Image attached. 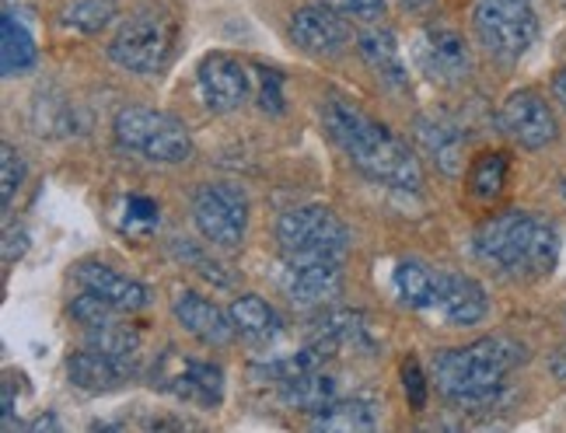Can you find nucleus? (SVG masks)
<instances>
[{"label": "nucleus", "instance_id": "25", "mask_svg": "<svg viewBox=\"0 0 566 433\" xmlns=\"http://www.w3.org/2000/svg\"><path fill=\"white\" fill-rule=\"evenodd\" d=\"M32 63H35V39L14 18V11H8L4 21H0V67H4V77L25 74Z\"/></svg>", "mask_w": 566, "mask_h": 433}, {"label": "nucleus", "instance_id": "31", "mask_svg": "<svg viewBox=\"0 0 566 433\" xmlns=\"http://www.w3.org/2000/svg\"><path fill=\"white\" fill-rule=\"evenodd\" d=\"M322 4H329L333 11H339L346 21H357V25H381V18L388 11L385 0H322Z\"/></svg>", "mask_w": 566, "mask_h": 433}, {"label": "nucleus", "instance_id": "9", "mask_svg": "<svg viewBox=\"0 0 566 433\" xmlns=\"http://www.w3.org/2000/svg\"><path fill=\"white\" fill-rule=\"evenodd\" d=\"M196 84L210 113H234L252 95V74L231 53H207L196 67Z\"/></svg>", "mask_w": 566, "mask_h": 433}, {"label": "nucleus", "instance_id": "29", "mask_svg": "<svg viewBox=\"0 0 566 433\" xmlns=\"http://www.w3.org/2000/svg\"><path fill=\"white\" fill-rule=\"evenodd\" d=\"M71 315H74L81 325H88V329H105V325H113L116 315H123V311L108 305L105 297H98V294H92V291H84L81 297L71 300Z\"/></svg>", "mask_w": 566, "mask_h": 433}, {"label": "nucleus", "instance_id": "39", "mask_svg": "<svg viewBox=\"0 0 566 433\" xmlns=\"http://www.w3.org/2000/svg\"><path fill=\"white\" fill-rule=\"evenodd\" d=\"M399 4H406V8H420V4H427V0H399Z\"/></svg>", "mask_w": 566, "mask_h": 433}, {"label": "nucleus", "instance_id": "1", "mask_svg": "<svg viewBox=\"0 0 566 433\" xmlns=\"http://www.w3.org/2000/svg\"><path fill=\"white\" fill-rule=\"evenodd\" d=\"M322 123L329 129V137L343 147V155L350 158V165L364 171L371 182L402 192H417L423 186L420 161L409 150V144L391 134L385 123L367 116L364 108L350 105L346 98H325Z\"/></svg>", "mask_w": 566, "mask_h": 433}, {"label": "nucleus", "instance_id": "3", "mask_svg": "<svg viewBox=\"0 0 566 433\" xmlns=\"http://www.w3.org/2000/svg\"><path fill=\"white\" fill-rule=\"evenodd\" d=\"M472 252L507 276H546L559 258V231L538 213L504 210L475 231Z\"/></svg>", "mask_w": 566, "mask_h": 433}, {"label": "nucleus", "instance_id": "24", "mask_svg": "<svg viewBox=\"0 0 566 433\" xmlns=\"http://www.w3.org/2000/svg\"><path fill=\"white\" fill-rule=\"evenodd\" d=\"M417 137L420 144L433 155V161H438V168L444 171V176H462L465 168V158H462V137L459 129H451L438 119H420L417 123Z\"/></svg>", "mask_w": 566, "mask_h": 433}, {"label": "nucleus", "instance_id": "28", "mask_svg": "<svg viewBox=\"0 0 566 433\" xmlns=\"http://www.w3.org/2000/svg\"><path fill=\"white\" fill-rule=\"evenodd\" d=\"M113 18H116V0H71V4L60 11L63 25L81 35H92V32L105 29Z\"/></svg>", "mask_w": 566, "mask_h": 433}, {"label": "nucleus", "instance_id": "32", "mask_svg": "<svg viewBox=\"0 0 566 433\" xmlns=\"http://www.w3.org/2000/svg\"><path fill=\"white\" fill-rule=\"evenodd\" d=\"M21 182H25V161H21V155L11 144H4L0 147V186H4L0 189V197H4V207H11Z\"/></svg>", "mask_w": 566, "mask_h": 433}, {"label": "nucleus", "instance_id": "6", "mask_svg": "<svg viewBox=\"0 0 566 433\" xmlns=\"http://www.w3.org/2000/svg\"><path fill=\"white\" fill-rule=\"evenodd\" d=\"M276 242L283 263L297 258H343L350 249V231L329 207H294L276 221Z\"/></svg>", "mask_w": 566, "mask_h": 433}, {"label": "nucleus", "instance_id": "17", "mask_svg": "<svg viewBox=\"0 0 566 433\" xmlns=\"http://www.w3.org/2000/svg\"><path fill=\"white\" fill-rule=\"evenodd\" d=\"M438 311L454 329H465V325H479L490 315V297L486 287L479 279L465 273H448L441 270V294H438Z\"/></svg>", "mask_w": 566, "mask_h": 433}, {"label": "nucleus", "instance_id": "40", "mask_svg": "<svg viewBox=\"0 0 566 433\" xmlns=\"http://www.w3.org/2000/svg\"><path fill=\"white\" fill-rule=\"evenodd\" d=\"M559 197H563V200H566V179H563V182H559Z\"/></svg>", "mask_w": 566, "mask_h": 433}, {"label": "nucleus", "instance_id": "16", "mask_svg": "<svg viewBox=\"0 0 566 433\" xmlns=\"http://www.w3.org/2000/svg\"><path fill=\"white\" fill-rule=\"evenodd\" d=\"M77 276V284L84 291H92L98 297H105L108 305L119 308L123 315H134V311H144L150 305V291L140 284V279L134 276H126L113 266H105V263H81L74 270Z\"/></svg>", "mask_w": 566, "mask_h": 433}, {"label": "nucleus", "instance_id": "18", "mask_svg": "<svg viewBox=\"0 0 566 433\" xmlns=\"http://www.w3.org/2000/svg\"><path fill=\"white\" fill-rule=\"evenodd\" d=\"M357 50H360L367 67L378 74V81L391 84V88H402V84L409 81L406 63H402V50H399V39L391 35L385 25H364L357 32Z\"/></svg>", "mask_w": 566, "mask_h": 433}, {"label": "nucleus", "instance_id": "34", "mask_svg": "<svg viewBox=\"0 0 566 433\" xmlns=\"http://www.w3.org/2000/svg\"><path fill=\"white\" fill-rule=\"evenodd\" d=\"M402 388H406V399L412 409H423L427 405V378H423V367L420 360H406L402 363Z\"/></svg>", "mask_w": 566, "mask_h": 433}, {"label": "nucleus", "instance_id": "11", "mask_svg": "<svg viewBox=\"0 0 566 433\" xmlns=\"http://www.w3.org/2000/svg\"><path fill=\"white\" fill-rule=\"evenodd\" d=\"M417 67L433 81V84H462L472 74V53L469 42L454 29H427L417 39Z\"/></svg>", "mask_w": 566, "mask_h": 433}, {"label": "nucleus", "instance_id": "33", "mask_svg": "<svg viewBox=\"0 0 566 433\" xmlns=\"http://www.w3.org/2000/svg\"><path fill=\"white\" fill-rule=\"evenodd\" d=\"M259 108L270 116H280L283 113V77L276 71H266V67H259Z\"/></svg>", "mask_w": 566, "mask_h": 433}, {"label": "nucleus", "instance_id": "13", "mask_svg": "<svg viewBox=\"0 0 566 433\" xmlns=\"http://www.w3.org/2000/svg\"><path fill=\"white\" fill-rule=\"evenodd\" d=\"M343 258H297L283 270V291L301 308L325 305L343 291Z\"/></svg>", "mask_w": 566, "mask_h": 433}, {"label": "nucleus", "instance_id": "4", "mask_svg": "<svg viewBox=\"0 0 566 433\" xmlns=\"http://www.w3.org/2000/svg\"><path fill=\"white\" fill-rule=\"evenodd\" d=\"M179 50V21L165 8L129 14L108 42V56L129 74H161Z\"/></svg>", "mask_w": 566, "mask_h": 433}, {"label": "nucleus", "instance_id": "10", "mask_svg": "<svg viewBox=\"0 0 566 433\" xmlns=\"http://www.w3.org/2000/svg\"><path fill=\"white\" fill-rule=\"evenodd\" d=\"M500 129L525 150H542L559 137V123L538 92H514L500 108Z\"/></svg>", "mask_w": 566, "mask_h": 433}, {"label": "nucleus", "instance_id": "5", "mask_svg": "<svg viewBox=\"0 0 566 433\" xmlns=\"http://www.w3.org/2000/svg\"><path fill=\"white\" fill-rule=\"evenodd\" d=\"M113 134L123 150H129V155H137L144 161H155V165H182L192 155V137H189L186 123H179L168 113H158V108H147V105L119 108Z\"/></svg>", "mask_w": 566, "mask_h": 433}, {"label": "nucleus", "instance_id": "15", "mask_svg": "<svg viewBox=\"0 0 566 433\" xmlns=\"http://www.w3.org/2000/svg\"><path fill=\"white\" fill-rule=\"evenodd\" d=\"M171 315H176V321L182 325V329L192 339H200L203 346H228L238 336L231 311L224 315L213 300H207L196 291H179L176 297H171Z\"/></svg>", "mask_w": 566, "mask_h": 433}, {"label": "nucleus", "instance_id": "12", "mask_svg": "<svg viewBox=\"0 0 566 433\" xmlns=\"http://www.w3.org/2000/svg\"><path fill=\"white\" fill-rule=\"evenodd\" d=\"M291 39L312 56H339L350 42V21L329 4L297 8L291 14Z\"/></svg>", "mask_w": 566, "mask_h": 433}, {"label": "nucleus", "instance_id": "7", "mask_svg": "<svg viewBox=\"0 0 566 433\" xmlns=\"http://www.w3.org/2000/svg\"><path fill=\"white\" fill-rule=\"evenodd\" d=\"M472 25L496 60H521L538 39L535 0H475Z\"/></svg>", "mask_w": 566, "mask_h": 433}, {"label": "nucleus", "instance_id": "20", "mask_svg": "<svg viewBox=\"0 0 566 433\" xmlns=\"http://www.w3.org/2000/svg\"><path fill=\"white\" fill-rule=\"evenodd\" d=\"M391 287H396L406 308L433 311L438 308V294H441V270L420 263V258H402L396 273H391Z\"/></svg>", "mask_w": 566, "mask_h": 433}, {"label": "nucleus", "instance_id": "2", "mask_svg": "<svg viewBox=\"0 0 566 433\" xmlns=\"http://www.w3.org/2000/svg\"><path fill=\"white\" fill-rule=\"evenodd\" d=\"M528 357V350L511 336H483L459 350H444L433 357V381H438V392L462 405V409H479L490 405L504 378L521 367Z\"/></svg>", "mask_w": 566, "mask_h": 433}, {"label": "nucleus", "instance_id": "35", "mask_svg": "<svg viewBox=\"0 0 566 433\" xmlns=\"http://www.w3.org/2000/svg\"><path fill=\"white\" fill-rule=\"evenodd\" d=\"M29 252V231L25 228H8L4 234V263L11 266L14 258H21Z\"/></svg>", "mask_w": 566, "mask_h": 433}, {"label": "nucleus", "instance_id": "8", "mask_svg": "<svg viewBox=\"0 0 566 433\" xmlns=\"http://www.w3.org/2000/svg\"><path fill=\"white\" fill-rule=\"evenodd\" d=\"M192 221L217 249H238L249 228V200L228 182H210L192 197Z\"/></svg>", "mask_w": 566, "mask_h": 433}, {"label": "nucleus", "instance_id": "38", "mask_svg": "<svg viewBox=\"0 0 566 433\" xmlns=\"http://www.w3.org/2000/svg\"><path fill=\"white\" fill-rule=\"evenodd\" d=\"M553 371L566 381V350H559V353L553 357Z\"/></svg>", "mask_w": 566, "mask_h": 433}, {"label": "nucleus", "instance_id": "23", "mask_svg": "<svg viewBox=\"0 0 566 433\" xmlns=\"http://www.w3.org/2000/svg\"><path fill=\"white\" fill-rule=\"evenodd\" d=\"M231 321H234V329L238 336H245L252 342H270L280 336V315L266 305L263 297H255V294H242L231 305Z\"/></svg>", "mask_w": 566, "mask_h": 433}, {"label": "nucleus", "instance_id": "30", "mask_svg": "<svg viewBox=\"0 0 566 433\" xmlns=\"http://www.w3.org/2000/svg\"><path fill=\"white\" fill-rule=\"evenodd\" d=\"M161 221V210L158 203L150 200V197H126L123 200V231L126 234H147V231H155Z\"/></svg>", "mask_w": 566, "mask_h": 433}, {"label": "nucleus", "instance_id": "26", "mask_svg": "<svg viewBox=\"0 0 566 433\" xmlns=\"http://www.w3.org/2000/svg\"><path fill=\"white\" fill-rule=\"evenodd\" d=\"M92 332V346L95 350H102L108 360H116L126 374H134L137 371V363H140V336H134L129 329H119V325H105V329H88Z\"/></svg>", "mask_w": 566, "mask_h": 433}, {"label": "nucleus", "instance_id": "22", "mask_svg": "<svg viewBox=\"0 0 566 433\" xmlns=\"http://www.w3.org/2000/svg\"><path fill=\"white\" fill-rule=\"evenodd\" d=\"M336 399H339V381L325 371H308L283 381V402L291 409H301V413H318V409H325Z\"/></svg>", "mask_w": 566, "mask_h": 433}, {"label": "nucleus", "instance_id": "19", "mask_svg": "<svg viewBox=\"0 0 566 433\" xmlns=\"http://www.w3.org/2000/svg\"><path fill=\"white\" fill-rule=\"evenodd\" d=\"M315 430L325 433H367V430H378L381 426V405L367 395H354V399H336L325 409H318Z\"/></svg>", "mask_w": 566, "mask_h": 433}, {"label": "nucleus", "instance_id": "14", "mask_svg": "<svg viewBox=\"0 0 566 433\" xmlns=\"http://www.w3.org/2000/svg\"><path fill=\"white\" fill-rule=\"evenodd\" d=\"M161 388L189 405L217 409L224 402V371L210 360H176V371H161Z\"/></svg>", "mask_w": 566, "mask_h": 433}, {"label": "nucleus", "instance_id": "27", "mask_svg": "<svg viewBox=\"0 0 566 433\" xmlns=\"http://www.w3.org/2000/svg\"><path fill=\"white\" fill-rule=\"evenodd\" d=\"M507 176H511V158L504 150H490V155L475 158L469 171V189L479 200H496L507 186Z\"/></svg>", "mask_w": 566, "mask_h": 433}, {"label": "nucleus", "instance_id": "37", "mask_svg": "<svg viewBox=\"0 0 566 433\" xmlns=\"http://www.w3.org/2000/svg\"><path fill=\"white\" fill-rule=\"evenodd\" d=\"M32 433H46V430H60V420L56 416H39L32 426H29Z\"/></svg>", "mask_w": 566, "mask_h": 433}, {"label": "nucleus", "instance_id": "21", "mask_svg": "<svg viewBox=\"0 0 566 433\" xmlns=\"http://www.w3.org/2000/svg\"><path fill=\"white\" fill-rule=\"evenodd\" d=\"M67 378L74 388H81V392L102 395V392H116V388L126 381V371L116 360H108L102 350L88 346V350H81L67 360Z\"/></svg>", "mask_w": 566, "mask_h": 433}, {"label": "nucleus", "instance_id": "36", "mask_svg": "<svg viewBox=\"0 0 566 433\" xmlns=\"http://www.w3.org/2000/svg\"><path fill=\"white\" fill-rule=\"evenodd\" d=\"M553 92H556V102L566 108V67L553 77Z\"/></svg>", "mask_w": 566, "mask_h": 433}]
</instances>
